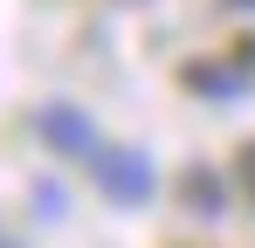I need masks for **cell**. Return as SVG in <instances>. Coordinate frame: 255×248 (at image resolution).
I'll use <instances>...</instances> for the list:
<instances>
[{
	"instance_id": "cell-1",
	"label": "cell",
	"mask_w": 255,
	"mask_h": 248,
	"mask_svg": "<svg viewBox=\"0 0 255 248\" xmlns=\"http://www.w3.org/2000/svg\"><path fill=\"white\" fill-rule=\"evenodd\" d=\"M90 165H97V179H104L118 200H145V193H152V172L138 165V152H111V145H97Z\"/></svg>"
},
{
	"instance_id": "cell-2",
	"label": "cell",
	"mask_w": 255,
	"mask_h": 248,
	"mask_svg": "<svg viewBox=\"0 0 255 248\" xmlns=\"http://www.w3.org/2000/svg\"><path fill=\"white\" fill-rule=\"evenodd\" d=\"M42 138H48V145H62V152H83V159L97 152V138H90L69 111H42Z\"/></svg>"
},
{
	"instance_id": "cell-3",
	"label": "cell",
	"mask_w": 255,
	"mask_h": 248,
	"mask_svg": "<svg viewBox=\"0 0 255 248\" xmlns=\"http://www.w3.org/2000/svg\"><path fill=\"white\" fill-rule=\"evenodd\" d=\"M242 69H221V62H186V90H214V97H228V90H242Z\"/></svg>"
},
{
	"instance_id": "cell-4",
	"label": "cell",
	"mask_w": 255,
	"mask_h": 248,
	"mask_svg": "<svg viewBox=\"0 0 255 248\" xmlns=\"http://www.w3.org/2000/svg\"><path fill=\"white\" fill-rule=\"evenodd\" d=\"M179 200L193 207V214H221V179L214 172H186L179 179Z\"/></svg>"
},
{
	"instance_id": "cell-5",
	"label": "cell",
	"mask_w": 255,
	"mask_h": 248,
	"mask_svg": "<svg viewBox=\"0 0 255 248\" xmlns=\"http://www.w3.org/2000/svg\"><path fill=\"white\" fill-rule=\"evenodd\" d=\"M235 69H242V76H255V35L235 41Z\"/></svg>"
},
{
	"instance_id": "cell-6",
	"label": "cell",
	"mask_w": 255,
	"mask_h": 248,
	"mask_svg": "<svg viewBox=\"0 0 255 248\" xmlns=\"http://www.w3.org/2000/svg\"><path fill=\"white\" fill-rule=\"evenodd\" d=\"M235 172H242V186H249V200H255V145H242V159H235Z\"/></svg>"
},
{
	"instance_id": "cell-7",
	"label": "cell",
	"mask_w": 255,
	"mask_h": 248,
	"mask_svg": "<svg viewBox=\"0 0 255 248\" xmlns=\"http://www.w3.org/2000/svg\"><path fill=\"white\" fill-rule=\"evenodd\" d=\"M235 7H255V0H235Z\"/></svg>"
}]
</instances>
